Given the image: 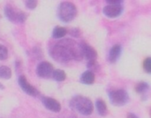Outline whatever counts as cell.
Instances as JSON below:
<instances>
[{"label": "cell", "mask_w": 151, "mask_h": 118, "mask_svg": "<svg viewBox=\"0 0 151 118\" xmlns=\"http://www.w3.org/2000/svg\"><path fill=\"white\" fill-rule=\"evenodd\" d=\"M50 55L59 63H67L72 60H81L83 58L80 44L72 39L57 42L50 49Z\"/></svg>", "instance_id": "cell-1"}, {"label": "cell", "mask_w": 151, "mask_h": 118, "mask_svg": "<svg viewBox=\"0 0 151 118\" xmlns=\"http://www.w3.org/2000/svg\"><path fill=\"white\" fill-rule=\"evenodd\" d=\"M70 107L83 116H89L94 110V105L91 100L82 95L74 96L70 101Z\"/></svg>", "instance_id": "cell-2"}, {"label": "cell", "mask_w": 151, "mask_h": 118, "mask_svg": "<svg viewBox=\"0 0 151 118\" xmlns=\"http://www.w3.org/2000/svg\"><path fill=\"white\" fill-rule=\"evenodd\" d=\"M77 7L73 3L62 2L58 8V17L63 22H70L77 16Z\"/></svg>", "instance_id": "cell-3"}, {"label": "cell", "mask_w": 151, "mask_h": 118, "mask_svg": "<svg viewBox=\"0 0 151 118\" xmlns=\"http://www.w3.org/2000/svg\"><path fill=\"white\" fill-rule=\"evenodd\" d=\"M4 13L6 18L13 23H23L27 19V14L14 6L7 4L4 8Z\"/></svg>", "instance_id": "cell-4"}, {"label": "cell", "mask_w": 151, "mask_h": 118, "mask_svg": "<svg viewBox=\"0 0 151 118\" xmlns=\"http://www.w3.org/2000/svg\"><path fill=\"white\" fill-rule=\"evenodd\" d=\"M109 98L111 102L114 106L122 107L128 103L129 101V95L127 91L123 89H118V90H112L108 93Z\"/></svg>", "instance_id": "cell-5"}, {"label": "cell", "mask_w": 151, "mask_h": 118, "mask_svg": "<svg viewBox=\"0 0 151 118\" xmlns=\"http://www.w3.org/2000/svg\"><path fill=\"white\" fill-rule=\"evenodd\" d=\"M36 75L42 78H49L52 76V73L54 71L52 64L48 61L40 62L36 67Z\"/></svg>", "instance_id": "cell-6"}, {"label": "cell", "mask_w": 151, "mask_h": 118, "mask_svg": "<svg viewBox=\"0 0 151 118\" xmlns=\"http://www.w3.org/2000/svg\"><path fill=\"white\" fill-rule=\"evenodd\" d=\"M19 87L21 88V90L27 95H30V96H33V97H35L38 95V91L32 85L28 83V81L27 80L26 76H20L19 77Z\"/></svg>", "instance_id": "cell-7"}, {"label": "cell", "mask_w": 151, "mask_h": 118, "mask_svg": "<svg viewBox=\"0 0 151 118\" xmlns=\"http://www.w3.org/2000/svg\"><path fill=\"white\" fill-rule=\"evenodd\" d=\"M123 12L122 4H107L104 7L103 12L108 18H117Z\"/></svg>", "instance_id": "cell-8"}, {"label": "cell", "mask_w": 151, "mask_h": 118, "mask_svg": "<svg viewBox=\"0 0 151 118\" xmlns=\"http://www.w3.org/2000/svg\"><path fill=\"white\" fill-rule=\"evenodd\" d=\"M80 44H81V47L83 57H85L88 61L97 60L98 54H97V52L96 51L95 48H93L91 45L88 44L85 42H81V43H80Z\"/></svg>", "instance_id": "cell-9"}, {"label": "cell", "mask_w": 151, "mask_h": 118, "mask_svg": "<svg viewBox=\"0 0 151 118\" xmlns=\"http://www.w3.org/2000/svg\"><path fill=\"white\" fill-rule=\"evenodd\" d=\"M42 103L45 107V109H47L50 111L58 113L61 110V105H60V103L57 100H55L53 98H50V97H42Z\"/></svg>", "instance_id": "cell-10"}, {"label": "cell", "mask_w": 151, "mask_h": 118, "mask_svg": "<svg viewBox=\"0 0 151 118\" xmlns=\"http://www.w3.org/2000/svg\"><path fill=\"white\" fill-rule=\"evenodd\" d=\"M121 52H122V47H121V45H119V44H115V45H113V46L111 48L110 52H109L108 60H109L111 63H115V62L119 60V56H120V54H121Z\"/></svg>", "instance_id": "cell-11"}, {"label": "cell", "mask_w": 151, "mask_h": 118, "mask_svg": "<svg viewBox=\"0 0 151 118\" xmlns=\"http://www.w3.org/2000/svg\"><path fill=\"white\" fill-rule=\"evenodd\" d=\"M80 81H81V83H82L84 84H88H88H93L95 83V74L90 70L85 71L81 76Z\"/></svg>", "instance_id": "cell-12"}, {"label": "cell", "mask_w": 151, "mask_h": 118, "mask_svg": "<svg viewBox=\"0 0 151 118\" xmlns=\"http://www.w3.org/2000/svg\"><path fill=\"white\" fill-rule=\"evenodd\" d=\"M96 108L98 114L102 117H105L108 114V109L106 103L103 100H97L96 102Z\"/></svg>", "instance_id": "cell-13"}, {"label": "cell", "mask_w": 151, "mask_h": 118, "mask_svg": "<svg viewBox=\"0 0 151 118\" xmlns=\"http://www.w3.org/2000/svg\"><path fill=\"white\" fill-rule=\"evenodd\" d=\"M67 29L64 27H59V26H57L53 31H52V37L55 38V39H60V38H63L66 34H67Z\"/></svg>", "instance_id": "cell-14"}, {"label": "cell", "mask_w": 151, "mask_h": 118, "mask_svg": "<svg viewBox=\"0 0 151 118\" xmlns=\"http://www.w3.org/2000/svg\"><path fill=\"white\" fill-rule=\"evenodd\" d=\"M12 77V70L7 66H1L0 67V78L8 80Z\"/></svg>", "instance_id": "cell-15"}, {"label": "cell", "mask_w": 151, "mask_h": 118, "mask_svg": "<svg viewBox=\"0 0 151 118\" xmlns=\"http://www.w3.org/2000/svg\"><path fill=\"white\" fill-rule=\"evenodd\" d=\"M52 77H53L54 80H56L58 82H63V81L65 80L66 75H65L64 70H62V69H56L52 73Z\"/></svg>", "instance_id": "cell-16"}, {"label": "cell", "mask_w": 151, "mask_h": 118, "mask_svg": "<svg viewBox=\"0 0 151 118\" xmlns=\"http://www.w3.org/2000/svg\"><path fill=\"white\" fill-rule=\"evenodd\" d=\"M150 89V85L148 83L146 82H140L135 85V92L142 94V93H146Z\"/></svg>", "instance_id": "cell-17"}, {"label": "cell", "mask_w": 151, "mask_h": 118, "mask_svg": "<svg viewBox=\"0 0 151 118\" xmlns=\"http://www.w3.org/2000/svg\"><path fill=\"white\" fill-rule=\"evenodd\" d=\"M8 58V49L3 45L0 44V60H5Z\"/></svg>", "instance_id": "cell-18"}, {"label": "cell", "mask_w": 151, "mask_h": 118, "mask_svg": "<svg viewBox=\"0 0 151 118\" xmlns=\"http://www.w3.org/2000/svg\"><path fill=\"white\" fill-rule=\"evenodd\" d=\"M143 68L148 74L151 73V59L150 57H148V58H146L144 60V61H143Z\"/></svg>", "instance_id": "cell-19"}, {"label": "cell", "mask_w": 151, "mask_h": 118, "mask_svg": "<svg viewBox=\"0 0 151 118\" xmlns=\"http://www.w3.org/2000/svg\"><path fill=\"white\" fill-rule=\"evenodd\" d=\"M37 4H38V2H37L36 0H27V1L25 2L26 6H27L28 9H30V10H34V9L36 7Z\"/></svg>", "instance_id": "cell-20"}, {"label": "cell", "mask_w": 151, "mask_h": 118, "mask_svg": "<svg viewBox=\"0 0 151 118\" xmlns=\"http://www.w3.org/2000/svg\"><path fill=\"white\" fill-rule=\"evenodd\" d=\"M88 68L93 70H98L99 67H98V63L96 60H92V61H88Z\"/></svg>", "instance_id": "cell-21"}, {"label": "cell", "mask_w": 151, "mask_h": 118, "mask_svg": "<svg viewBox=\"0 0 151 118\" xmlns=\"http://www.w3.org/2000/svg\"><path fill=\"white\" fill-rule=\"evenodd\" d=\"M70 35H71L72 36L77 37V36H80V30H79L78 28H73V29L70 31Z\"/></svg>", "instance_id": "cell-22"}, {"label": "cell", "mask_w": 151, "mask_h": 118, "mask_svg": "<svg viewBox=\"0 0 151 118\" xmlns=\"http://www.w3.org/2000/svg\"><path fill=\"white\" fill-rule=\"evenodd\" d=\"M108 4H122V1H107Z\"/></svg>", "instance_id": "cell-23"}, {"label": "cell", "mask_w": 151, "mask_h": 118, "mask_svg": "<svg viewBox=\"0 0 151 118\" xmlns=\"http://www.w3.org/2000/svg\"><path fill=\"white\" fill-rule=\"evenodd\" d=\"M127 118H139V117H136V116H135L134 114H133V113H128Z\"/></svg>", "instance_id": "cell-24"}, {"label": "cell", "mask_w": 151, "mask_h": 118, "mask_svg": "<svg viewBox=\"0 0 151 118\" xmlns=\"http://www.w3.org/2000/svg\"><path fill=\"white\" fill-rule=\"evenodd\" d=\"M4 85L0 83V90H4Z\"/></svg>", "instance_id": "cell-25"}]
</instances>
